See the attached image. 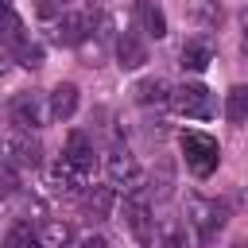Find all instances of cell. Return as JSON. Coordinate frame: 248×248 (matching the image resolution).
Wrapping results in <instances>:
<instances>
[{
	"label": "cell",
	"mask_w": 248,
	"mask_h": 248,
	"mask_svg": "<svg viewBox=\"0 0 248 248\" xmlns=\"http://www.w3.org/2000/svg\"><path fill=\"white\" fill-rule=\"evenodd\" d=\"M4 248H46V244H43V232L31 221H12L8 236H4Z\"/></svg>",
	"instance_id": "cell-16"
},
{
	"label": "cell",
	"mask_w": 248,
	"mask_h": 248,
	"mask_svg": "<svg viewBox=\"0 0 248 248\" xmlns=\"http://www.w3.org/2000/svg\"><path fill=\"white\" fill-rule=\"evenodd\" d=\"M225 213H229V209H225L217 198H202V194L186 198V221L194 225V232H198L202 244H209V240L225 229Z\"/></svg>",
	"instance_id": "cell-2"
},
{
	"label": "cell",
	"mask_w": 248,
	"mask_h": 248,
	"mask_svg": "<svg viewBox=\"0 0 248 248\" xmlns=\"http://www.w3.org/2000/svg\"><path fill=\"white\" fill-rule=\"evenodd\" d=\"M136 101H140V105H167V101H170V89H167L163 78H143V81L136 85Z\"/></svg>",
	"instance_id": "cell-17"
},
{
	"label": "cell",
	"mask_w": 248,
	"mask_h": 248,
	"mask_svg": "<svg viewBox=\"0 0 248 248\" xmlns=\"http://www.w3.org/2000/svg\"><path fill=\"white\" fill-rule=\"evenodd\" d=\"M50 174H54L58 190H78V186H85V174H81V170H78V167H74L70 159H58Z\"/></svg>",
	"instance_id": "cell-20"
},
{
	"label": "cell",
	"mask_w": 248,
	"mask_h": 248,
	"mask_svg": "<svg viewBox=\"0 0 248 248\" xmlns=\"http://www.w3.org/2000/svg\"><path fill=\"white\" fill-rule=\"evenodd\" d=\"M112 190H116L112 182H108V186H89V190H85L81 209H85L89 221H108V217H112V205H116V194H112Z\"/></svg>",
	"instance_id": "cell-10"
},
{
	"label": "cell",
	"mask_w": 248,
	"mask_h": 248,
	"mask_svg": "<svg viewBox=\"0 0 248 248\" xmlns=\"http://www.w3.org/2000/svg\"><path fill=\"white\" fill-rule=\"evenodd\" d=\"M105 174H108V182H112L116 190H124V194L143 190V167H140L136 155H128L124 147L108 151V159H105Z\"/></svg>",
	"instance_id": "cell-6"
},
{
	"label": "cell",
	"mask_w": 248,
	"mask_h": 248,
	"mask_svg": "<svg viewBox=\"0 0 248 248\" xmlns=\"http://www.w3.org/2000/svg\"><path fill=\"white\" fill-rule=\"evenodd\" d=\"M225 116H229V124H244L248 120V85H232L225 93Z\"/></svg>",
	"instance_id": "cell-19"
},
{
	"label": "cell",
	"mask_w": 248,
	"mask_h": 248,
	"mask_svg": "<svg viewBox=\"0 0 248 248\" xmlns=\"http://www.w3.org/2000/svg\"><path fill=\"white\" fill-rule=\"evenodd\" d=\"M170 105H174V112H182L190 120H209L217 112V101L202 81H182L178 89H170Z\"/></svg>",
	"instance_id": "cell-3"
},
{
	"label": "cell",
	"mask_w": 248,
	"mask_h": 248,
	"mask_svg": "<svg viewBox=\"0 0 248 248\" xmlns=\"http://www.w3.org/2000/svg\"><path fill=\"white\" fill-rule=\"evenodd\" d=\"M136 19H140L143 35H151V39H163L167 35V16H163V8L155 0H140L136 4Z\"/></svg>",
	"instance_id": "cell-15"
},
{
	"label": "cell",
	"mask_w": 248,
	"mask_h": 248,
	"mask_svg": "<svg viewBox=\"0 0 248 248\" xmlns=\"http://www.w3.org/2000/svg\"><path fill=\"white\" fill-rule=\"evenodd\" d=\"M50 112H54V120H70L78 112V85L74 81H58L50 89Z\"/></svg>",
	"instance_id": "cell-14"
},
{
	"label": "cell",
	"mask_w": 248,
	"mask_h": 248,
	"mask_svg": "<svg viewBox=\"0 0 248 248\" xmlns=\"http://www.w3.org/2000/svg\"><path fill=\"white\" fill-rule=\"evenodd\" d=\"M143 62H147V43L136 31H124L116 39V66L120 70H140Z\"/></svg>",
	"instance_id": "cell-11"
},
{
	"label": "cell",
	"mask_w": 248,
	"mask_h": 248,
	"mask_svg": "<svg viewBox=\"0 0 248 248\" xmlns=\"http://www.w3.org/2000/svg\"><path fill=\"white\" fill-rule=\"evenodd\" d=\"M39 232H43V244H46V248H74V244H78V240H74V229H70L66 221H54V217H50Z\"/></svg>",
	"instance_id": "cell-18"
},
{
	"label": "cell",
	"mask_w": 248,
	"mask_h": 248,
	"mask_svg": "<svg viewBox=\"0 0 248 248\" xmlns=\"http://www.w3.org/2000/svg\"><path fill=\"white\" fill-rule=\"evenodd\" d=\"M12 54H16V62L27 66V70H39V66H43V46H39V43H27V39H23L19 46H12Z\"/></svg>",
	"instance_id": "cell-21"
},
{
	"label": "cell",
	"mask_w": 248,
	"mask_h": 248,
	"mask_svg": "<svg viewBox=\"0 0 248 248\" xmlns=\"http://www.w3.org/2000/svg\"><path fill=\"white\" fill-rule=\"evenodd\" d=\"M155 248H186V232H182L178 225H167V232H163V240H159Z\"/></svg>",
	"instance_id": "cell-22"
},
{
	"label": "cell",
	"mask_w": 248,
	"mask_h": 248,
	"mask_svg": "<svg viewBox=\"0 0 248 248\" xmlns=\"http://www.w3.org/2000/svg\"><path fill=\"white\" fill-rule=\"evenodd\" d=\"M62 159H70L81 174H89L93 163H97V147H93V140L85 132H70L66 136V147H62Z\"/></svg>",
	"instance_id": "cell-9"
},
{
	"label": "cell",
	"mask_w": 248,
	"mask_h": 248,
	"mask_svg": "<svg viewBox=\"0 0 248 248\" xmlns=\"http://www.w3.org/2000/svg\"><path fill=\"white\" fill-rule=\"evenodd\" d=\"M66 4H70V0H39V16H43V19H54V16L66 12Z\"/></svg>",
	"instance_id": "cell-23"
},
{
	"label": "cell",
	"mask_w": 248,
	"mask_h": 248,
	"mask_svg": "<svg viewBox=\"0 0 248 248\" xmlns=\"http://www.w3.org/2000/svg\"><path fill=\"white\" fill-rule=\"evenodd\" d=\"M4 194H19V174H16V163L4 159Z\"/></svg>",
	"instance_id": "cell-24"
},
{
	"label": "cell",
	"mask_w": 248,
	"mask_h": 248,
	"mask_svg": "<svg viewBox=\"0 0 248 248\" xmlns=\"http://www.w3.org/2000/svg\"><path fill=\"white\" fill-rule=\"evenodd\" d=\"M89 31H93V16L89 12H62L58 23H54V43L78 46V43H85Z\"/></svg>",
	"instance_id": "cell-8"
},
{
	"label": "cell",
	"mask_w": 248,
	"mask_h": 248,
	"mask_svg": "<svg viewBox=\"0 0 248 248\" xmlns=\"http://www.w3.org/2000/svg\"><path fill=\"white\" fill-rule=\"evenodd\" d=\"M120 213H124V225H128V232L136 236V244H143V248L159 244V240H155V217H151V205H147L143 190L128 194L124 205H120Z\"/></svg>",
	"instance_id": "cell-5"
},
{
	"label": "cell",
	"mask_w": 248,
	"mask_h": 248,
	"mask_svg": "<svg viewBox=\"0 0 248 248\" xmlns=\"http://www.w3.org/2000/svg\"><path fill=\"white\" fill-rule=\"evenodd\" d=\"M213 62V46L205 39H186L182 50H178V66L190 70V74H205V66Z\"/></svg>",
	"instance_id": "cell-12"
},
{
	"label": "cell",
	"mask_w": 248,
	"mask_h": 248,
	"mask_svg": "<svg viewBox=\"0 0 248 248\" xmlns=\"http://www.w3.org/2000/svg\"><path fill=\"white\" fill-rule=\"evenodd\" d=\"M182 159H186V170L194 178H209L221 163V143L205 132H182Z\"/></svg>",
	"instance_id": "cell-1"
},
{
	"label": "cell",
	"mask_w": 248,
	"mask_h": 248,
	"mask_svg": "<svg viewBox=\"0 0 248 248\" xmlns=\"http://www.w3.org/2000/svg\"><path fill=\"white\" fill-rule=\"evenodd\" d=\"M4 151H8V163H16V167H39L43 163V147L27 128H8Z\"/></svg>",
	"instance_id": "cell-7"
},
{
	"label": "cell",
	"mask_w": 248,
	"mask_h": 248,
	"mask_svg": "<svg viewBox=\"0 0 248 248\" xmlns=\"http://www.w3.org/2000/svg\"><path fill=\"white\" fill-rule=\"evenodd\" d=\"M74 248H108V240H105V236H97V232H89V236H81Z\"/></svg>",
	"instance_id": "cell-25"
},
{
	"label": "cell",
	"mask_w": 248,
	"mask_h": 248,
	"mask_svg": "<svg viewBox=\"0 0 248 248\" xmlns=\"http://www.w3.org/2000/svg\"><path fill=\"white\" fill-rule=\"evenodd\" d=\"M46 116H54L50 112V97H43V93H16L12 97V105H8V120H12V128H27V132H35V128H43L46 124Z\"/></svg>",
	"instance_id": "cell-4"
},
{
	"label": "cell",
	"mask_w": 248,
	"mask_h": 248,
	"mask_svg": "<svg viewBox=\"0 0 248 248\" xmlns=\"http://www.w3.org/2000/svg\"><path fill=\"white\" fill-rule=\"evenodd\" d=\"M186 19L198 31H209L221 23V0H186Z\"/></svg>",
	"instance_id": "cell-13"
}]
</instances>
